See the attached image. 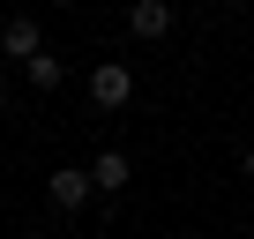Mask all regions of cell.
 Here are the masks:
<instances>
[{"instance_id": "cell-2", "label": "cell", "mask_w": 254, "mask_h": 239, "mask_svg": "<svg viewBox=\"0 0 254 239\" xmlns=\"http://www.w3.org/2000/svg\"><path fill=\"white\" fill-rule=\"evenodd\" d=\"M90 194H97V179H90V165H60V172L45 179V202H53V209H82Z\"/></svg>"}, {"instance_id": "cell-6", "label": "cell", "mask_w": 254, "mask_h": 239, "mask_svg": "<svg viewBox=\"0 0 254 239\" xmlns=\"http://www.w3.org/2000/svg\"><path fill=\"white\" fill-rule=\"evenodd\" d=\"M23 75H30L38 90H60V75H67V67H60L53 53H38V60H23Z\"/></svg>"}, {"instance_id": "cell-10", "label": "cell", "mask_w": 254, "mask_h": 239, "mask_svg": "<svg viewBox=\"0 0 254 239\" xmlns=\"http://www.w3.org/2000/svg\"><path fill=\"white\" fill-rule=\"evenodd\" d=\"M30 239H45V232H30Z\"/></svg>"}, {"instance_id": "cell-5", "label": "cell", "mask_w": 254, "mask_h": 239, "mask_svg": "<svg viewBox=\"0 0 254 239\" xmlns=\"http://www.w3.org/2000/svg\"><path fill=\"white\" fill-rule=\"evenodd\" d=\"M90 179H97V194H120L127 179H135V165H127L120 150H97V165H90Z\"/></svg>"}, {"instance_id": "cell-4", "label": "cell", "mask_w": 254, "mask_h": 239, "mask_svg": "<svg viewBox=\"0 0 254 239\" xmlns=\"http://www.w3.org/2000/svg\"><path fill=\"white\" fill-rule=\"evenodd\" d=\"M127 30H135L142 45H157L172 30V0H135V8H127Z\"/></svg>"}, {"instance_id": "cell-9", "label": "cell", "mask_w": 254, "mask_h": 239, "mask_svg": "<svg viewBox=\"0 0 254 239\" xmlns=\"http://www.w3.org/2000/svg\"><path fill=\"white\" fill-rule=\"evenodd\" d=\"M53 8H75V0H53Z\"/></svg>"}, {"instance_id": "cell-1", "label": "cell", "mask_w": 254, "mask_h": 239, "mask_svg": "<svg viewBox=\"0 0 254 239\" xmlns=\"http://www.w3.org/2000/svg\"><path fill=\"white\" fill-rule=\"evenodd\" d=\"M127 97H135V67L97 60L90 67V112H127Z\"/></svg>"}, {"instance_id": "cell-8", "label": "cell", "mask_w": 254, "mask_h": 239, "mask_svg": "<svg viewBox=\"0 0 254 239\" xmlns=\"http://www.w3.org/2000/svg\"><path fill=\"white\" fill-rule=\"evenodd\" d=\"M0 97H8V67H0Z\"/></svg>"}, {"instance_id": "cell-3", "label": "cell", "mask_w": 254, "mask_h": 239, "mask_svg": "<svg viewBox=\"0 0 254 239\" xmlns=\"http://www.w3.org/2000/svg\"><path fill=\"white\" fill-rule=\"evenodd\" d=\"M0 53H8L15 67H23V60H38V53H45V38H38V15H8V23H0Z\"/></svg>"}, {"instance_id": "cell-7", "label": "cell", "mask_w": 254, "mask_h": 239, "mask_svg": "<svg viewBox=\"0 0 254 239\" xmlns=\"http://www.w3.org/2000/svg\"><path fill=\"white\" fill-rule=\"evenodd\" d=\"M239 172H247V179H254V142H247V157H239Z\"/></svg>"}]
</instances>
